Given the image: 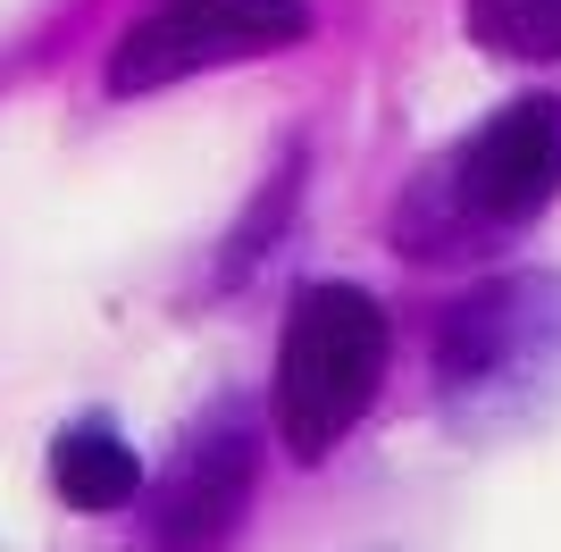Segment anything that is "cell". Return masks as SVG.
I'll return each instance as SVG.
<instances>
[{
	"label": "cell",
	"mask_w": 561,
	"mask_h": 552,
	"mask_svg": "<svg viewBox=\"0 0 561 552\" xmlns=\"http://www.w3.org/2000/svg\"><path fill=\"white\" fill-rule=\"evenodd\" d=\"M302 34H310L302 0H168L142 25H126V43L110 50V92H160L176 76L227 68V59L294 50Z\"/></svg>",
	"instance_id": "cell-2"
},
{
	"label": "cell",
	"mask_w": 561,
	"mask_h": 552,
	"mask_svg": "<svg viewBox=\"0 0 561 552\" xmlns=\"http://www.w3.org/2000/svg\"><path fill=\"white\" fill-rule=\"evenodd\" d=\"M478 43L519 50V59H561V0H469Z\"/></svg>",
	"instance_id": "cell-6"
},
{
	"label": "cell",
	"mask_w": 561,
	"mask_h": 552,
	"mask_svg": "<svg viewBox=\"0 0 561 552\" xmlns=\"http://www.w3.org/2000/svg\"><path fill=\"white\" fill-rule=\"evenodd\" d=\"M260 485V427L243 411H210L176 444L151 485V552H227Z\"/></svg>",
	"instance_id": "cell-4"
},
{
	"label": "cell",
	"mask_w": 561,
	"mask_h": 552,
	"mask_svg": "<svg viewBox=\"0 0 561 552\" xmlns=\"http://www.w3.org/2000/svg\"><path fill=\"white\" fill-rule=\"evenodd\" d=\"M386 310L360 285H302L277 335V436L294 460H328L386 386Z\"/></svg>",
	"instance_id": "cell-1"
},
{
	"label": "cell",
	"mask_w": 561,
	"mask_h": 552,
	"mask_svg": "<svg viewBox=\"0 0 561 552\" xmlns=\"http://www.w3.org/2000/svg\"><path fill=\"white\" fill-rule=\"evenodd\" d=\"M553 193H561V101H545V92L494 110L445 168V202L461 227H528L553 209Z\"/></svg>",
	"instance_id": "cell-3"
},
{
	"label": "cell",
	"mask_w": 561,
	"mask_h": 552,
	"mask_svg": "<svg viewBox=\"0 0 561 552\" xmlns=\"http://www.w3.org/2000/svg\"><path fill=\"white\" fill-rule=\"evenodd\" d=\"M50 485H59L68 510H126L142 494V460L110 418H76L50 444Z\"/></svg>",
	"instance_id": "cell-5"
}]
</instances>
